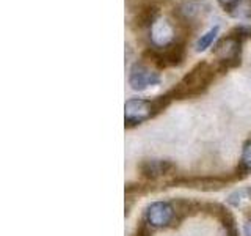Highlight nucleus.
Returning a JSON list of instances; mask_svg holds the SVG:
<instances>
[{"label":"nucleus","mask_w":251,"mask_h":236,"mask_svg":"<svg viewBox=\"0 0 251 236\" xmlns=\"http://www.w3.org/2000/svg\"><path fill=\"white\" fill-rule=\"evenodd\" d=\"M237 2H239V0H218V3L222 6H225V8H227V10H231V8Z\"/></svg>","instance_id":"4468645a"},{"label":"nucleus","mask_w":251,"mask_h":236,"mask_svg":"<svg viewBox=\"0 0 251 236\" xmlns=\"http://www.w3.org/2000/svg\"><path fill=\"white\" fill-rule=\"evenodd\" d=\"M159 16V10H157V6L154 5H146L143 8H140L138 10V14H137V24L140 27H151L152 24L159 19L157 18Z\"/></svg>","instance_id":"9d476101"},{"label":"nucleus","mask_w":251,"mask_h":236,"mask_svg":"<svg viewBox=\"0 0 251 236\" xmlns=\"http://www.w3.org/2000/svg\"><path fill=\"white\" fill-rule=\"evenodd\" d=\"M227 203L234 208H245L251 203V187H240L227 197Z\"/></svg>","instance_id":"1a4fd4ad"},{"label":"nucleus","mask_w":251,"mask_h":236,"mask_svg":"<svg viewBox=\"0 0 251 236\" xmlns=\"http://www.w3.org/2000/svg\"><path fill=\"white\" fill-rule=\"evenodd\" d=\"M215 69L212 68L209 63L202 61L198 63L190 73H188L182 81L177 84V87L173 90V94L177 99H184L187 96H196L201 91H204L214 81Z\"/></svg>","instance_id":"f257e3e1"},{"label":"nucleus","mask_w":251,"mask_h":236,"mask_svg":"<svg viewBox=\"0 0 251 236\" xmlns=\"http://www.w3.org/2000/svg\"><path fill=\"white\" fill-rule=\"evenodd\" d=\"M176 209L168 202H152L145 209V220L152 228H167L176 217Z\"/></svg>","instance_id":"20e7f679"},{"label":"nucleus","mask_w":251,"mask_h":236,"mask_svg":"<svg viewBox=\"0 0 251 236\" xmlns=\"http://www.w3.org/2000/svg\"><path fill=\"white\" fill-rule=\"evenodd\" d=\"M173 167L168 161L162 159H148L143 161L140 165L141 175L146 178H159L162 175H167V172Z\"/></svg>","instance_id":"0eeeda50"},{"label":"nucleus","mask_w":251,"mask_h":236,"mask_svg":"<svg viewBox=\"0 0 251 236\" xmlns=\"http://www.w3.org/2000/svg\"><path fill=\"white\" fill-rule=\"evenodd\" d=\"M218 31H220V27L215 26V27H212L210 30H207L204 35H201V38L198 39V43H196V51H198V52H204V51L207 49V47H210L212 43L215 41Z\"/></svg>","instance_id":"f8f14e48"},{"label":"nucleus","mask_w":251,"mask_h":236,"mask_svg":"<svg viewBox=\"0 0 251 236\" xmlns=\"http://www.w3.org/2000/svg\"><path fill=\"white\" fill-rule=\"evenodd\" d=\"M160 82L159 73H155L151 68H148L143 63H135L130 69L129 74V85L132 87V90L135 91H143L148 87L157 85Z\"/></svg>","instance_id":"39448f33"},{"label":"nucleus","mask_w":251,"mask_h":236,"mask_svg":"<svg viewBox=\"0 0 251 236\" xmlns=\"http://www.w3.org/2000/svg\"><path fill=\"white\" fill-rule=\"evenodd\" d=\"M184 57H185V49H184V46L179 44V43L170 44L168 47H165L163 52H162V59H163L165 66L167 65H171V66L180 65Z\"/></svg>","instance_id":"6e6552de"},{"label":"nucleus","mask_w":251,"mask_h":236,"mask_svg":"<svg viewBox=\"0 0 251 236\" xmlns=\"http://www.w3.org/2000/svg\"><path fill=\"white\" fill-rule=\"evenodd\" d=\"M240 169L245 172L251 170V137L243 144L242 156H240Z\"/></svg>","instance_id":"ddd939ff"},{"label":"nucleus","mask_w":251,"mask_h":236,"mask_svg":"<svg viewBox=\"0 0 251 236\" xmlns=\"http://www.w3.org/2000/svg\"><path fill=\"white\" fill-rule=\"evenodd\" d=\"M235 31H237V33H242V35H248V36H251V26H243V27H239Z\"/></svg>","instance_id":"2eb2a0df"},{"label":"nucleus","mask_w":251,"mask_h":236,"mask_svg":"<svg viewBox=\"0 0 251 236\" xmlns=\"http://www.w3.org/2000/svg\"><path fill=\"white\" fill-rule=\"evenodd\" d=\"M240 52H242V41L239 36L229 35L217 43L214 55L217 61L223 68H231L240 63Z\"/></svg>","instance_id":"7ed1b4c3"},{"label":"nucleus","mask_w":251,"mask_h":236,"mask_svg":"<svg viewBox=\"0 0 251 236\" xmlns=\"http://www.w3.org/2000/svg\"><path fill=\"white\" fill-rule=\"evenodd\" d=\"M243 233H245V236H251V217L243 225Z\"/></svg>","instance_id":"dca6fc26"},{"label":"nucleus","mask_w":251,"mask_h":236,"mask_svg":"<svg viewBox=\"0 0 251 236\" xmlns=\"http://www.w3.org/2000/svg\"><path fill=\"white\" fill-rule=\"evenodd\" d=\"M175 29L167 19H157L151 26V41L155 47H168L175 43Z\"/></svg>","instance_id":"423d86ee"},{"label":"nucleus","mask_w":251,"mask_h":236,"mask_svg":"<svg viewBox=\"0 0 251 236\" xmlns=\"http://www.w3.org/2000/svg\"><path fill=\"white\" fill-rule=\"evenodd\" d=\"M229 14L237 19H251V0H239L229 10Z\"/></svg>","instance_id":"9b49d317"},{"label":"nucleus","mask_w":251,"mask_h":236,"mask_svg":"<svg viewBox=\"0 0 251 236\" xmlns=\"http://www.w3.org/2000/svg\"><path fill=\"white\" fill-rule=\"evenodd\" d=\"M168 104V96H159L157 99L132 98L124 104V120L127 126H137L149 120L157 112H160Z\"/></svg>","instance_id":"f03ea898"}]
</instances>
